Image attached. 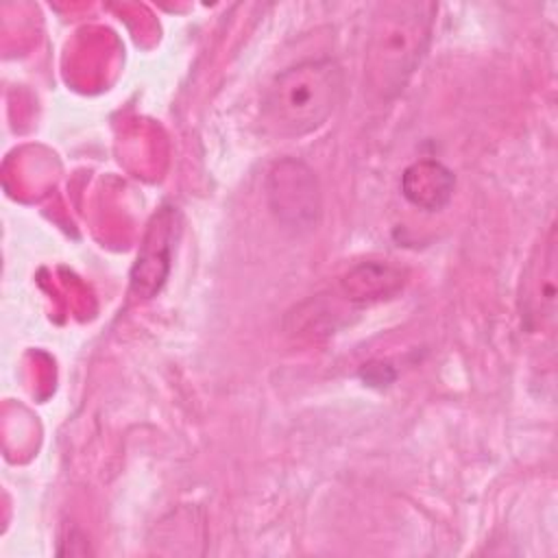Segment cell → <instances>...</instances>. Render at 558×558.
Segmentation results:
<instances>
[{"label":"cell","instance_id":"cell-1","mask_svg":"<svg viewBox=\"0 0 558 558\" xmlns=\"http://www.w3.org/2000/svg\"><path fill=\"white\" fill-rule=\"evenodd\" d=\"M436 4L386 2L377 9L366 46V81L381 98H395L427 52Z\"/></svg>","mask_w":558,"mask_h":558},{"label":"cell","instance_id":"cell-2","mask_svg":"<svg viewBox=\"0 0 558 558\" xmlns=\"http://www.w3.org/2000/svg\"><path fill=\"white\" fill-rule=\"evenodd\" d=\"M342 70L331 59H307L279 72L262 98V120L279 137L318 131L342 100Z\"/></svg>","mask_w":558,"mask_h":558},{"label":"cell","instance_id":"cell-3","mask_svg":"<svg viewBox=\"0 0 558 558\" xmlns=\"http://www.w3.org/2000/svg\"><path fill=\"white\" fill-rule=\"evenodd\" d=\"M268 205L290 229H312L320 216V187L314 170L299 159L277 161L266 179Z\"/></svg>","mask_w":558,"mask_h":558},{"label":"cell","instance_id":"cell-4","mask_svg":"<svg viewBox=\"0 0 558 558\" xmlns=\"http://www.w3.org/2000/svg\"><path fill=\"white\" fill-rule=\"evenodd\" d=\"M179 233V211L174 207H161L140 244L133 270H131V290L142 299L155 296L168 279L174 238Z\"/></svg>","mask_w":558,"mask_h":558},{"label":"cell","instance_id":"cell-5","mask_svg":"<svg viewBox=\"0 0 558 558\" xmlns=\"http://www.w3.org/2000/svg\"><path fill=\"white\" fill-rule=\"evenodd\" d=\"M456 187L453 172L436 159H418L401 174L403 196L418 209L440 211L449 205Z\"/></svg>","mask_w":558,"mask_h":558},{"label":"cell","instance_id":"cell-6","mask_svg":"<svg viewBox=\"0 0 558 558\" xmlns=\"http://www.w3.org/2000/svg\"><path fill=\"white\" fill-rule=\"evenodd\" d=\"M403 272L384 262H364L342 279V290L351 301L388 299L403 286Z\"/></svg>","mask_w":558,"mask_h":558},{"label":"cell","instance_id":"cell-7","mask_svg":"<svg viewBox=\"0 0 558 558\" xmlns=\"http://www.w3.org/2000/svg\"><path fill=\"white\" fill-rule=\"evenodd\" d=\"M556 227L551 225L545 242L541 244L538 279L534 281V296H530L534 312H541V325L556 316Z\"/></svg>","mask_w":558,"mask_h":558}]
</instances>
